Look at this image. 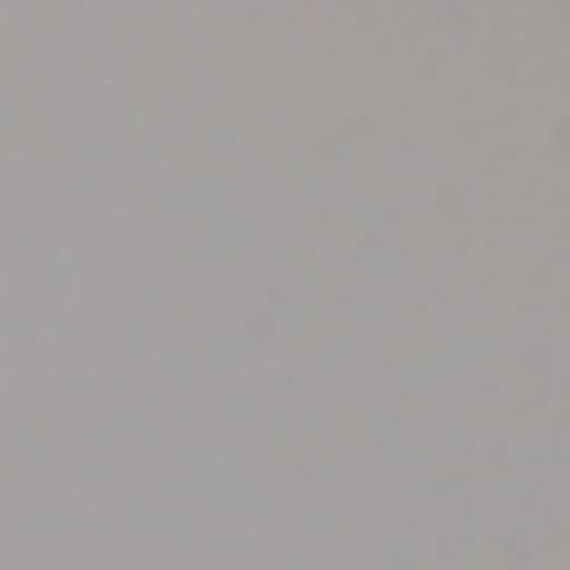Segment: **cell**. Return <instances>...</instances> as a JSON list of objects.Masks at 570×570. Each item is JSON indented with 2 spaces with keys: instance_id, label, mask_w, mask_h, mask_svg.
<instances>
[]
</instances>
